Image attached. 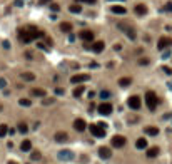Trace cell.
Wrapping results in <instances>:
<instances>
[{
  "instance_id": "obj_1",
  "label": "cell",
  "mask_w": 172,
  "mask_h": 164,
  "mask_svg": "<svg viewBox=\"0 0 172 164\" xmlns=\"http://www.w3.org/2000/svg\"><path fill=\"white\" fill-rule=\"evenodd\" d=\"M117 27L124 32L125 35L129 37L130 40H135L137 39V34H135V29H132V27H129L127 24H124V22H120V24H117Z\"/></svg>"
},
{
  "instance_id": "obj_2",
  "label": "cell",
  "mask_w": 172,
  "mask_h": 164,
  "mask_svg": "<svg viewBox=\"0 0 172 164\" xmlns=\"http://www.w3.org/2000/svg\"><path fill=\"white\" fill-rule=\"evenodd\" d=\"M145 106L149 107V111H154L155 109V106H157V96L154 94L152 90H149L147 94H145Z\"/></svg>"
},
{
  "instance_id": "obj_3",
  "label": "cell",
  "mask_w": 172,
  "mask_h": 164,
  "mask_svg": "<svg viewBox=\"0 0 172 164\" xmlns=\"http://www.w3.org/2000/svg\"><path fill=\"white\" fill-rule=\"evenodd\" d=\"M127 104H129L130 109L139 111L140 106H142V101H140V97H139V96H130V97H129V101H127Z\"/></svg>"
},
{
  "instance_id": "obj_4",
  "label": "cell",
  "mask_w": 172,
  "mask_h": 164,
  "mask_svg": "<svg viewBox=\"0 0 172 164\" xmlns=\"http://www.w3.org/2000/svg\"><path fill=\"white\" fill-rule=\"evenodd\" d=\"M89 129H90V134L94 136V137H104L105 136V129H102L99 124H90Z\"/></svg>"
},
{
  "instance_id": "obj_5",
  "label": "cell",
  "mask_w": 172,
  "mask_h": 164,
  "mask_svg": "<svg viewBox=\"0 0 172 164\" xmlns=\"http://www.w3.org/2000/svg\"><path fill=\"white\" fill-rule=\"evenodd\" d=\"M97 111H99V114H102V116H110V114H112V104L102 102L100 106L97 107Z\"/></svg>"
},
{
  "instance_id": "obj_6",
  "label": "cell",
  "mask_w": 172,
  "mask_h": 164,
  "mask_svg": "<svg viewBox=\"0 0 172 164\" xmlns=\"http://www.w3.org/2000/svg\"><path fill=\"white\" fill-rule=\"evenodd\" d=\"M89 79H90L89 74H75V76H72L70 82H72V84H82V82H85Z\"/></svg>"
},
{
  "instance_id": "obj_7",
  "label": "cell",
  "mask_w": 172,
  "mask_h": 164,
  "mask_svg": "<svg viewBox=\"0 0 172 164\" xmlns=\"http://www.w3.org/2000/svg\"><path fill=\"white\" fill-rule=\"evenodd\" d=\"M110 142H112V146H114V147H124L125 142H127V139H125L124 136H114Z\"/></svg>"
},
{
  "instance_id": "obj_8",
  "label": "cell",
  "mask_w": 172,
  "mask_h": 164,
  "mask_svg": "<svg viewBox=\"0 0 172 164\" xmlns=\"http://www.w3.org/2000/svg\"><path fill=\"white\" fill-rule=\"evenodd\" d=\"M171 45H172V39H169V37H161L159 42H157V49L159 50H164L165 47H171Z\"/></svg>"
},
{
  "instance_id": "obj_9",
  "label": "cell",
  "mask_w": 172,
  "mask_h": 164,
  "mask_svg": "<svg viewBox=\"0 0 172 164\" xmlns=\"http://www.w3.org/2000/svg\"><path fill=\"white\" fill-rule=\"evenodd\" d=\"M57 157L60 159V161H72V159H74V153L65 149V151H60V153L57 154Z\"/></svg>"
},
{
  "instance_id": "obj_10",
  "label": "cell",
  "mask_w": 172,
  "mask_h": 164,
  "mask_svg": "<svg viewBox=\"0 0 172 164\" xmlns=\"http://www.w3.org/2000/svg\"><path fill=\"white\" fill-rule=\"evenodd\" d=\"M79 39H82L84 42H92L94 34H92L90 30H80V32H79Z\"/></svg>"
},
{
  "instance_id": "obj_11",
  "label": "cell",
  "mask_w": 172,
  "mask_h": 164,
  "mask_svg": "<svg viewBox=\"0 0 172 164\" xmlns=\"http://www.w3.org/2000/svg\"><path fill=\"white\" fill-rule=\"evenodd\" d=\"M19 39H20V42H24V44H30V42L34 40L29 34H27V30H25V29H20L19 30Z\"/></svg>"
},
{
  "instance_id": "obj_12",
  "label": "cell",
  "mask_w": 172,
  "mask_h": 164,
  "mask_svg": "<svg viewBox=\"0 0 172 164\" xmlns=\"http://www.w3.org/2000/svg\"><path fill=\"white\" fill-rule=\"evenodd\" d=\"M74 127H75V131H79V132H84V131H85V127H87V124H85V121H84V119H75Z\"/></svg>"
},
{
  "instance_id": "obj_13",
  "label": "cell",
  "mask_w": 172,
  "mask_h": 164,
  "mask_svg": "<svg viewBox=\"0 0 172 164\" xmlns=\"http://www.w3.org/2000/svg\"><path fill=\"white\" fill-rule=\"evenodd\" d=\"M104 49H105V44L102 42V40H97V42L92 44V52H95V54H100Z\"/></svg>"
},
{
  "instance_id": "obj_14",
  "label": "cell",
  "mask_w": 172,
  "mask_h": 164,
  "mask_svg": "<svg viewBox=\"0 0 172 164\" xmlns=\"http://www.w3.org/2000/svg\"><path fill=\"white\" fill-rule=\"evenodd\" d=\"M99 156H100L102 159H110L112 151H110L109 147H100V149H99Z\"/></svg>"
},
{
  "instance_id": "obj_15",
  "label": "cell",
  "mask_w": 172,
  "mask_h": 164,
  "mask_svg": "<svg viewBox=\"0 0 172 164\" xmlns=\"http://www.w3.org/2000/svg\"><path fill=\"white\" fill-rule=\"evenodd\" d=\"M110 12H112V13H115V15H124L127 10H125L122 5H114V7L110 9Z\"/></svg>"
},
{
  "instance_id": "obj_16",
  "label": "cell",
  "mask_w": 172,
  "mask_h": 164,
  "mask_svg": "<svg viewBox=\"0 0 172 164\" xmlns=\"http://www.w3.org/2000/svg\"><path fill=\"white\" fill-rule=\"evenodd\" d=\"M54 139L57 141V142H65L69 139V136L65 134V132H55V136H54Z\"/></svg>"
},
{
  "instance_id": "obj_17",
  "label": "cell",
  "mask_w": 172,
  "mask_h": 164,
  "mask_svg": "<svg viewBox=\"0 0 172 164\" xmlns=\"http://www.w3.org/2000/svg\"><path fill=\"white\" fill-rule=\"evenodd\" d=\"M20 149L24 151V153H27L32 149V142H30L29 139H25V141H22V144H20Z\"/></svg>"
},
{
  "instance_id": "obj_18",
  "label": "cell",
  "mask_w": 172,
  "mask_h": 164,
  "mask_svg": "<svg viewBox=\"0 0 172 164\" xmlns=\"http://www.w3.org/2000/svg\"><path fill=\"white\" fill-rule=\"evenodd\" d=\"M30 94L34 97H45V90H44V89H32Z\"/></svg>"
},
{
  "instance_id": "obj_19",
  "label": "cell",
  "mask_w": 172,
  "mask_h": 164,
  "mask_svg": "<svg viewBox=\"0 0 172 164\" xmlns=\"http://www.w3.org/2000/svg\"><path fill=\"white\" fill-rule=\"evenodd\" d=\"M135 147H137V149H145V147H147V141H145L144 137L137 139V141H135Z\"/></svg>"
},
{
  "instance_id": "obj_20",
  "label": "cell",
  "mask_w": 172,
  "mask_h": 164,
  "mask_svg": "<svg viewBox=\"0 0 172 164\" xmlns=\"http://www.w3.org/2000/svg\"><path fill=\"white\" fill-rule=\"evenodd\" d=\"M22 79H24L25 82H32V80H35V76H34L32 72H24V74H22Z\"/></svg>"
},
{
  "instance_id": "obj_21",
  "label": "cell",
  "mask_w": 172,
  "mask_h": 164,
  "mask_svg": "<svg viewBox=\"0 0 172 164\" xmlns=\"http://www.w3.org/2000/svg\"><path fill=\"white\" fill-rule=\"evenodd\" d=\"M135 13H139V15H144L145 12H147V7L145 5H142V3H139V5H135Z\"/></svg>"
},
{
  "instance_id": "obj_22",
  "label": "cell",
  "mask_w": 172,
  "mask_h": 164,
  "mask_svg": "<svg viewBox=\"0 0 172 164\" xmlns=\"http://www.w3.org/2000/svg\"><path fill=\"white\" fill-rule=\"evenodd\" d=\"M17 129H19V132H22V134H27L29 132V126L25 124V122H19Z\"/></svg>"
},
{
  "instance_id": "obj_23",
  "label": "cell",
  "mask_w": 172,
  "mask_h": 164,
  "mask_svg": "<svg viewBox=\"0 0 172 164\" xmlns=\"http://www.w3.org/2000/svg\"><path fill=\"white\" fill-rule=\"evenodd\" d=\"M145 132H147L149 136H157L159 134V129L154 127V126H149V127H145Z\"/></svg>"
},
{
  "instance_id": "obj_24",
  "label": "cell",
  "mask_w": 172,
  "mask_h": 164,
  "mask_svg": "<svg viewBox=\"0 0 172 164\" xmlns=\"http://www.w3.org/2000/svg\"><path fill=\"white\" fill-rule=\"evenodd\" d=\"M60 30L69 34V32H72V25H70L69 22H62V24H60Z\"/></svg>"
},
{
  "instance_id": "obj_25",
  "label": "cell",
  "mask_w": 172,
  "mask_h": 164,
  "mask_svg": "<svg viewBox=\"0 0 172 164\" xmlns=\"http://www.w3.org/2000/svg\"><path fill=\"white\" fill-rule=\"evenodd\" d=\"M130 82H132V79H130V77H122L120 80H119V86H120V87H127V86H130Z\"/></svg>"
},
{
  "instance_id": "obj_26",
  "label": "cell",
  "mask_w": 172,
  "mask_h": 164,
  "mask_svg": "<svg viewBox=\"0 0 172 164\" xmlns=\"http://www.w3.org/2000/svg\"><path fill=\"white\" fill-rule=\"evenodd\" d=\"M157 154H159V149H157V147H150V149H147V157H155Z\"/></svg>"
},
{
  "instance_id": "obj_27",
  "label": "cell",
  "mask_w": 172,
  "mask_h": 164,
  "mask_svg": "<svg viewBox=\"0 0 172 164\" xmlns=\"http://www.w3.org/2000/svg\"><path fill=\"white\" fill-rule=\"evenodd\" d=\"M69 10H70V12H72V13H80V12H82V7H80V5H79V3H74V5H70V7H69Z\"/></svg>"
},
{
  "instance_id": "obj_28",
  "label": "cell",
  "mask_w": 172,
  "mask_h": 164,
  "mask_svg": "<svg viewBox=\"0 0 172 164\" xmlns=\"http://www.w3.org/2000/svg\"><path fill=\"white\" fill-rule=\"evenodd\" d=\"M9 132V126L7 124H0V137H5Z\"/></svg>"
},
{
  "instance_id": "obj_29",
  "label": "cell",
  "mask_w": 172,
  "mask_h": 164,
  "mask_svg": "<svg viewBox=\"0 0 172 164\" xmlns=\"http://www.w3.org/2000/svg\"><path fill=\"white\" fill-rule=\"evenodd\" d=\"M82 92H84V87L77 86L75 89H74V97H80V96H82Z\"/></svg>"
},
{
  "instance_id": "obj_30",
  "label": "cell",
  "mask_w": 172,
  "mask_h": 164,
  "mask_svg": "<svg viewBox=\"0 0 172 164\" xmlns=\"http://www.w3.org/2000/svg\"><path fill=\"white\" fill-rule=\"evenodd\" d=\"M19 104H20L22 107H29V106H30V99H20Z\"/></svg>"
},
{
  "instance_id": "obj_31",
  "label": "cell",
  "mask_w": 172,
  "mask_h": 164,
  "mask_svg": "<svg viewBox=\"0 0 172 164\" xmlns=\"http://www.w3.org/2000/svg\"><path fill=\"white\" fill-rule=\"evenodd\" d=\"M109 97H110V92H109V90H102V92H100V99H102V101L109 99Z\"/></svg>"
},
{
  "instance_id": "obj_32",
  "label": "cell",
  "mask_w": 172,
  "mask_h": 164,
  "mask_svg": "<svg viewBox=\"0 0 172 164\" xmlns=\"http://www.w3.org/2000/svg\"><path fill=\"white\" fill-rule=\"evenodd\" d=\"M30 157H32V161H38V159H40V153H38V151H34Z\"/></svg>"
},
{
  "instance_id": "obj_33",
  "label": "cell",
  "mask_w": 172,
  "mask_h": 164,
  "mask_svg": "<svg viewBox=\"0 0 172 164\" xmlns=\"http://www.w3.org/2000/svg\"><path fill=\"white\" fill-rule=\"evenodd\" d=\"M149 62H150L149 59H139V64H140V65H147Z\"/></svg>"
},
{
  "instance_id": "obj_34",
  "label": "cell",
  "mask_w": 172,
  "mask_h": 164,
  "mask_svg": "<svg viewBox=\"0 0 172 164\" xmlns=\"http://www.w3.org/2000/svg\"><path fill=\"white\" fill-rule=\"evenodd\" d=\"M75 2H82V3H90V5H94L97 0H75Z\"/></svg>"
},
{
  "instance_id": "obj_35",
  "label": "cell",
  "mask_w": 172,
  "mask_h": 164,
  "mask_svg": "<svg viewBox=\"0 0 172 164\" xmlns=\"http://www.w3.org/2000/svg\"><path fill=\"white\" fill-rule=\"evenodd\" d=\"M5 86H7V80L5 79H0V89H5Z\"/></svg>"
},
{
  "instance_id": "obj_36",
  "label": "cell",
  "mask_w": 172,
  "mask_h": 164,
  "mask_svg": "<svg viewBox=\"0 0 172 164\" xmlns=\"http://www.w3.org/2000/svg\"><path fill=\"white\" fill-rule=\"evenodd\" d=\"M50 9L54 10V12H57V10H58V5H57V3H50Z\"/></svg>"
},
{
  "instance_id": "obj_37",
  "label": "cell",
  "mask_w": 172,
  "mask_h": 164,
  "mask_svg": "<svg viewBox=\"0 0 172 164\" xmlns=\"http://www.w3.org/2000/svg\"><path fill=\"white\" fill-rule=\"evenodd\" d=\"M52 102H54V99H45V101H44V104H45V106H48V104H52Z\"/></svg>"
},
{
  "instance_id": "obj_38",
  "label": "cell",
  "mask_w": 172,
  "mask_h": 164,
  "mask_svg": "<svg viewBox=\"0 0 172 164\" xmlns=\"http://www.w3.org/2000/svg\"><path fill=\"white\" fill-rule=\"evenodd\" d=\"M89 67H92V69H97V67H99V64H97V62H90V65H89Z\"/></svg>"
},
{
  "instance_id": "obj_39",
  "label": "cell",
  "mask_w": 172,
  "mask_h": 164,
  "mask_svg": "<svg viewBox=\"0 0 172 164\" xmlns=\"http://www.w3.org/2000/svg\"><path fill=\"white\" fill-rule=\"evenodd\" d=\"M37 47L38 49H47L45 47V44H42V42H37Z\"/></svg>"
},
{
  "instance_id": "obj_40",
  "label": "cell",
  "mask_w": 172,
  "mask_h": 164,
  "mask_svg": "<svg viewBox=\"0 0 172 164\" xmlns=\"http://www.w3.org/2000/svg\"><path fill=\"white\" fill-rule=\"evenodd\" d=\"M15 5H17V7H22V5H24V0H17Z\"/></svg>"
},
{
  "instance_id": "obj_41",
  "label": "cell",
  "mask_w": 172,
  "mask_h": 164,
  "mask_svg": "<svg viewBox=\"0 0 172 164\" xmlns=\"http://www.w3.org/2000/svg\"><path fill=\"white\" fill-rule=\"evenodd\" d=\"M55 92H57V96H64V89H57Z\"/></svg>"
},
{
  "instance_id": "obj_42",
  "label": "cell",
  "mask_w": 172,
  "mask_h": 164,
  "mask_svg": "<svg viewBox=\"0 0 172 164\" xmlns=\"http://www.w3.org/2000/svg\"><path fill=\"white\" fill-rule=\"evenodd\" d=\"M164 72H165V74H172V69H169V67H164Z\"/></svg>"
},
{
  "instance_id": "obj_43",
  "label": "cell",
  "mask_w": 172,
  "mask_h": 164,
  "mask_svg": "<svg viewBox=\"0 0 172 164\" xmlns=\"http://www.w3.org/2000/svg\"><path fill=\"white\" fill-rule=\"evenodd\" d=\"M114 49H115V50H120V49H122V45H120V44H115Z\"/></svg>"
},
{
  "instance_id": "obj_44",
  "label": "cell",
  "mask_w": 172,
  "mask_h": 164,
  "mask_svg": "<svg viewBox=\"0 0 172 164\" xmlns=\"http://www.w3.org/2000/svg\"><path fill=\"white\" fill-rule=\"evenodd\" d=\"M50 2H52V0H40V3H42V5H44V3H50Z\"/></svg>"
},
{
  "instance_id": "obj_45",
  "label": "cell",
  "mask_w": 172,
  "mask_h": 164,
  "mask_svg": "<svg viewBox=\"0 0 172 164\" xmlns=\"http://www.w3.org/2000/svg\"><path fill=\"white\" fill-rule=\"evenodd\" d=\"M167 10H172V3H167V7H165Z\"/></svg>"
},
{
  "instance_id": "obj_46",
  "label": "cell",
  "mask_w": 172,
  "mask_h": 164,
  "mask_svg": "<svg viewBox=\"0 0 172 164\" xmlns=\"http://www.w3.org/2000/svg\"><path fill=\"white\" fill-rule=\"evenodd\" d=\"M117 2H124V0H117Z\"/></svg>"
},
{
  "instance_id": "obj_47",
  "label": "cell",
  "mask_w": 172,
  "mask_h": 164,
  "mask_svg": "<svg viewBox=\"0 0 172 164\" xmlns=\"http://www.w3.org/2000/svg\"><path fill=\"white\" fill-rule=\"evenodd\" d=\"M0 111H2V106H0Z\"/></svg>"
}]
</instances>
